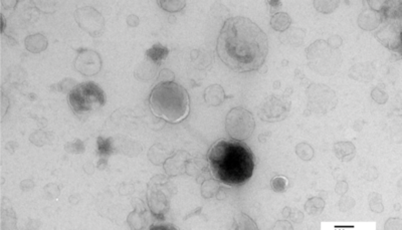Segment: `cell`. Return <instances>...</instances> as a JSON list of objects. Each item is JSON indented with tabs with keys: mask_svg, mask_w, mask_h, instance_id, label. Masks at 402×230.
I'll list each match as a JSON object with an SVG mask.
<instances>
[{
	"mask_svg": "<svg viewBox=\"0 0 402 230\" xmlns=\"http://www.w3.org/2000/svg\"><path fill=\"white\" fill-rule=\"evenodd\" d=\"M271 188L276 192H283L289 186V181L283 176H276L271 180Z\"/></svg>",
	"mask_w": 402,
	"mask_h": 230,
	"instance_id": "17",
	"label": "cell"
},
{
	"mask_svg": "<svg viewBox=\"0 0 402 230\" xmlns=\"http://www.w3.org/2000/svg\"><path fill=\"white\" fill-rule=\"evenodd\" d=\"M149 103L154 115L172 124L186 119L190 111L187 91L173 82L158 84L151 92Z\"/></svg>",
	"mask_w": 402,
	"mask_h": 230,
	"instance_id": "3",
	"label": "cell"
},
{
	"mask_svg": "<svg viewBox=\"0 0 402 230\" xmlns=\"http://www.w3.org/2000/svg\"><path fill=\"white\" fill-rule=\"evenodd\" d=\"M296 152H297L298 156H299L301 159L307 160V161H308V160H311V159L313 158V156H314V151H313V149L311 148V146H309L308 144H305V143L299 144V145L297 146Z\"/></svg>",
	"mask_w": 402,
	"mask_h": 230,
	"instance_id": "16",
	"label": "cell"
},
{
	"mask_svg": "<svg viewBox=\"0 0 402 230\" xmlns=\"http://www.w3.org/2000/svg\"><path fill=\"white\" fill-rule=\"evenodd\" d=\"M369 203H370V208L375 211V212H381L383 210L382 206V199L381 195L378 193H372L369 195Z\"/></svg>",
	"mask_w": 402,
	"mask_h": 230,
	"instance_id": "18",
	"label": "cell"
},
{
	"mask_svg": "<svg viewBox=\"0 0 402 230\" xmlns=\"http://www.w3.org/2000/svg\"><path fill=\"white\" fill-rule=\"evenodd\" d=\"M207 159L215 179L228 186H242L254 174L255 155L242 141H217L210 148Z\"/></svg>",
	"mask_w": 402,
	"mask_h": 230,
	"instance_id": "2",
	"label": "cell"
},
{
	"mask_svg": "<svg viewBox=\"0 0 402 230\" xmlns=\"http://www.w3.org/2000/svg\"><path fill=\"white\" fill-rule=\"evenodd\" d=\"M97 152L100 157L110 156L113 153V145L111 139H104L99 137L97 140Z\"/></svg>",
	"mask_w": 402,
	"mask_h": 230,
	"instance_id": "15",
	"label": "cell"
},
{
	"mask_svg": "<svg viewBox=\"0 0 402 230\" xmlns=\"http://www.w3.org/2000/svg\"><path fill=\"white\" fill-rule=\"evenodd\" d=\"M384 24L376 33L377 38L388 48H400V7H388L384 12Z\"/></svg>",
	"mask_w": 402,
	"mask_h": 230,
	"instance_id": "7",
	"label": "cell"
},
{
	"mask_svg": "<svg viewBox=\"0 0 402 230\" xmlns=\"http://www.w3.org/2000/svg\"><path fill=\"white\" fill-rule=\"evenodd\" d=\"M308 107L318 114H326L337 105L335 92L325 85L314 84L307 90Z\"/></svg>",
	"mask_w": 402,
	"mask_h": 230,
	"instance_id": "8",
	"label": "cell"
},
{
	"mask_svg": "<svg viewBox=\"0 0 402 230\" xmlns=\"http://www.w3.org/2000/svg\"><path fill=\"white\" fill-rule=\"evenodd\" d=\"M216 49L229 69L239 73L257 71L268 56V36L250 18L233 17L224 22Z\"/></svg>",
	"mask_w": 402,
	"mask_h": 230,
	"instance_id": "1",
	"label": "cell"
},
{
	"mask_svg": "<svg viewBox=\"0 0 402 230\" xmlns=\"http://www.w3.org/2000/svg\"><path fill=\"white\" fill-rule=\"evenodd\" d=\"M335 153L342 161H349L355 155V146L352 143H338L335 145Z\"/></svg>",
	"mask_w": 402,
	"mask_h": 230,
	"instance_id": "11",
	"label": "cell"
},
{
	"mask_svg": "<svg viewBox=\"0 0 402 230\" xmlns=\"http://www.w3.org/2000/svg\"><path fill=\"white\" fill-rule=\"evenodd\" d=\"M301 29L294 28L292 30H289L280 36V40H282L285 44H291V45H300L303 42L304 34L299 35V32H301Z\"/></svg>",
	"mask_w": 402,
	"mask_h": 230,
	"instance_id": "13",
	"label": "cell"
},
{
	"mask_svg": "<svg viewBox=\"0 0 402 230\" xmlns=\"http://www.w3.org/2000/svg\"><path fill=\"white\" fill-rule=\"evenodd\" d=\"M310 68L322 76H332L340 68L342 56L339 49L332 47L325 40H317L307 50Z\"/></svg>",
	"mask_w": 402,
	"mask_h": 230,
	"instance_id": "4",
	"label": "cell"
},
{
	"mask_svg": "<svg viewBox=\"0 0 402 230\" xmlns=\"http://www.w3.org/2000/svg\"><path fill=\"white\" fill-rule=\"evenodd\" d=\"M169 50L166 46L162 45L161 43L154 44L151 48L146 51V55L155 64L161 65L167 58Z\"/></svg>",
	"mask_w": 402,
	"mask_h": 230,
	"instance_id": "10",
	"label": "cell"
},
{
	"mask_svg": "<svg viewBox=\"0 0 402 230\" xmlns=\"http://www.w3.org/2000/svg\"><path fill=\"white\" fill-rule=\"evenodd\" d=\"M321 3V8H319L318 10H320L321 12H325V13H329L332 12L338 5L337 1H323V2H319Z\"/></svg>",
	"mask_w": 402,
	"mask_h": 230,
	"instance_id": "19",
	"label": "cell"
},
{
	"mask_svg": "<svg viewBox=\"0 0 402 230\" xmlns=\"http://www.w3.org/2000/svg\"><path fill=\"white\" fill-rule=\"evenodd\" d=\"M324 207H325V202L321 198L315 197L308 200L305 209L310 215H318L323 211Z\"/></svg>",
	"mask_w": 402,
	"mask_h": 230,
	"instance_id": "14",
	"label": "cell"
},
{
	"mask_svg": "<svg viewBox=\"0 0 402 230\" xmlns=\"http://www.w3.org/2000/svg\"><path fill=\"white\" fill-rule=\"evenodd\" d=\"M373 94H377V97H373V99H374L377 103L383 104V103H385V102L387 101V95H386L383 91H380L378 88H376V89L373 91Z\"/></svg>",
	"mask_w": 402,
	"mask_h": 230,
	"instance_id": "20",
	"label": "cell"
},
{
	"mask_svg": "<svg viewBox=\"0 0 402 230\" xmlns=\"http://www.w3.org/2000/svg\"><path fill=\"white\" fill-rule=\"evenodd\" d=\"M106 103L104 91L94 83H83L69 95V104L77 115H84L102 108Z\"/></svg>",
	"mask_w": 402,
	"mask_h": 230,
	"instance_id": "5",
	"label": "cell"
},
{
	"mask_svg": "<svg viewBox=\"0 0 402 230\" xmlns=\"http://www.w3.org/2000/svg\"><path fill=\"white\" fill-rule=\"evenodd\" d=\"M255 127L254 116L243 108L232 110L226 118V129L228 134L237 141L249 139L253 135Z\"/></svg>",
	"mask_w": 402,
	"mask_h": 230,
	"instance_id": "6",
	"label": "cell"
},
{
	"mask_svg": "<svg viewBox=\"0 0 402 230\" xmlns=\"http://www.w3.org/2000/svg\"><path fill=\"white\" fill-rule=\"evenodd\" d=\"M270 25L274 30L277 31H285L291 25V17L288 13L278 12L274 14L271 18Z\"/></svg>",
	"mask_w": 402,
	"mask_h": 230,
	"instance_id": "12",
	"label": "cell"
},
{
	"mask_svg": "<svg viewBox=\"0 0 402 230\" xmlns=\"http://www.w3.org/2000/svg\"><path fill=\"white\" fill-rule=\"evenodd\" d=\"M291 110V101L284 97L272 95L268 97L259 108L260 118L268 123L278 122L286 118Z\"/></svg>",
	"mask_w": 402,
	"mask_h": 230,
	"instance_id": "9",
	"label": "cell"
}]
</instances>
